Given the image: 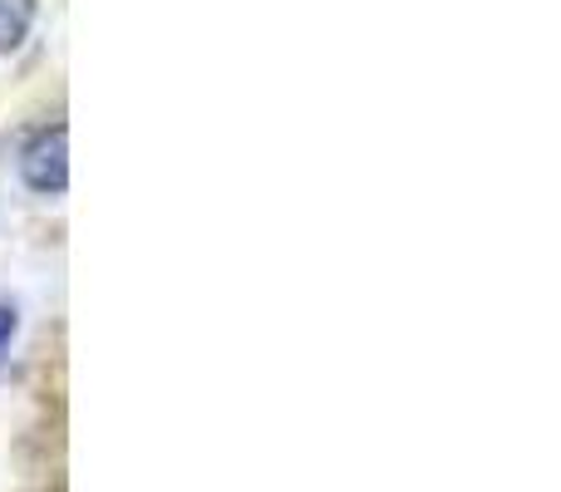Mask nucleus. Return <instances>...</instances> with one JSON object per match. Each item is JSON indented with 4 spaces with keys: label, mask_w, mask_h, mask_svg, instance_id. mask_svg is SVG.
<instances>
[{
    "label": "nucleus",
    "mask_w": 561,
    "mask_h": 492,
    "mask_svg": "<svg viewBox=\"0 0 561 492\" xmlns=\"http://www.w3.org/2000/svg\"><path fill=\"white\" fill-rule=\"evenodd\" d=\"M20 178L35 193H65L69 187V134L65 124L39 128L25 148H20Z\"/></svg>",
    "instance_id": "1"
},
{
    "label": "nucleus",
    "mask_w": 561,
    "mask_h": 492,
    "mask_svg": "<svg viewBox=\"0 0 561 492\" xmlns=\"http://www.w3.org/2000/svg\"><path fill=\"white\" fill-rule=\"evenodd\" d=\"M35 25V0H0V55L20 45Z\"/></svg>",
    "instance_id": "2"
},
{
    "label": "nucleus",
    "mask_w": 561,
    "mask_h": 492,
    "mask_svg": "<svg viewBox=\"0 0 561 492\" xmlns=\"http://www.w3.org/2000/svg\"><path fill=\"white\" fill-rule=\"evenodd\" d=\"M10 335H15V306H5V300H0V350L10 345Z\"/></svg>",
    "instance_id": "3"
}]
</instances>
